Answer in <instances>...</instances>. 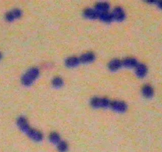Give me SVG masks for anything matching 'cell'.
Masks as SVG:
<instances>
[{
    "mask_svg": "<svg viewBox=\"0 0 162 152\" xmlns=\"http://www.w3.org/2000/svg\"><path fill=\"white\" fill-rule=\"evenodd\" d=\"M39 74H40V70L37 67H33V68L30 69L24 75L22 76V84L26 86H31L33 84V82L37 79Z\"/></svg>",
    "mask_w": 162,
    "mask_h": 152,
    "instance_id": "6da1fadb",
    "label": "cell"
},
{
    "mask_svg": "<svg viewBox=\"0 0 162 152\" xmlns=\"http://www.w3.org/2000/svg\"><path fill=\"white\" fill-rule=\"evenodd\" d=\"M91 105L94 108H107L111 106V102L107 98H94L91 100Z\"/></svg>",
    "mask_w": 162,
    "mask_h": 152,
    "instance_id": "7a4b0ae2",
    "label": "cell"
},
{
    "mask_svg": "<svg viewBox=\"0 0 162 152\" xmlns=\"http://www.w3.org/2000/svg\"><path fill=\"white\" fill-rule=\"evenodd\" d=\"M110 106L115 111L119 112V113H124L127 109V104L121 101H114L111 103Z\"/></svg>",
    "mask_w": 162,
    "mask_h": 152,
    "instance_id": "3957f363",
    "label": "cell"
},
{
    "mask_svg": "<svg viewBox=\"0 0 162 152\" xmlns=\"http://www.w3.org/2000/svg\"><path fill=\"white\" fill-rule=\"evenodd\" d=\"M27 135L33 140L37 141V142L41 141L43 139V138H44L43 134L40 131H38L37 129H33V128H30V130L27 132Z\"/></svg>",
    "mask_w": 162,
    "mask_h": 152,
    "instance_id": "277c9868",
    "label": "cell"
},
{
    "mask_svg": "<svg viewBox=\"0 0 162 152\" xmlns=\"http://www.w3.org/2000/svg\"><path fill=\"white\" fill-rule=\"evenodd\" d=\"M22 12L21 10L19 9H14L11 11L8 12L6 14V19L8 21V22H12L14 19L19 18L22 16Z\"/></svg>",
    "mask_w": 162,
    "mask_h": 152,
    "instance_id": "5b68a950",
    "label": "cell"
},
{
    "mask_svg": "<svg viewBox=\"0 0 162 152\" xmlns=\"http://www.w3.org/2000/svg\"><path fill=\"white\" fill-rule=\"evenodd\" d=\"M112 15H113V19L116 21H123L125 18V12L121 7H119V6L115 8Z\"/></svg>",
    "mask_w": 162,
    "mask_h": 152,
    "instance_id": "8992f818",
    "label": "cell"
},
{
    "mask_svg": "<svg viewBox=\"0 0 162 152\" xmlns=\"http://www.w3.org/2000/svg\"><path fill=\"white\" fill-rule=\"evenodd\" d=\"M17 124H18L19 128L22 130V132H26V133H27L28 131L30 130V125H29V123H28L27 120H26L25 117H19V118L18 119V121H17Z\"/></svg>",
    "mask_w": 162,
    "mask_h": 152,
    "instance_id": "52a82bcc",
    "label": "cell"
},
{
    "mask_svg": "<svg viewBox=\"0 0 162 152\" xmlns=\"http://www.w3.org/2000/svg\"><path fill=\"white\" fill-rule=\"evenodd\" d=\"M84 15L85 18L90 19H96L97 18H99V14L100 12H98L97 10H93L92 8H88L85 9L84 10Z\"/></svg>",
    "mask_w": 162,
    "mask_h": 152,
    "instance_id": "ba28073f",
    "label": "cell"
},
{
    "mask_svg": "<svg viewBox=\"0 0 162 152\" xmlns=\"http://www.w3.org/2000/svg\"><path fill=\"white\" fill-rule=\"evenodd\" d=\"M95 59V56L92 52H87V53L83 54L82 56H81L79 59V61L83 63H88L93 62Z\"/></svg>",
    "mask_w": 162,
    "mask_h": 152,
    "instance_id": "9c48e42d",
    "label": "cell"
},
{
    "mask_svg": "<svg viewBox=\"0 0 162 152\" xmlns=\"http://www.w3.org/2000/svg\"><path fill=\"white\" fill-rule=\"evenodd\" d=\"M146 73H147V67L146 65L142 64V63H138V65L136 66L137 75L140 78H142L146 75Z\"/></svg>",
    "mask_w": 162,
    "mask_h": 152,
    "instance_id": "30bf717a",
    "label": "cell"
},
{
    "mask_svg": "<svg viewBox=\"0 0 162 152\" xmlns=\"http://www.w3.org/2000/svg\"><path fill=\"white\" fill-rule=\"evenodd\" d=\"M122 64L127 67H136V66L138 65V62L134 58H127L122 62Z\"/></svg>",
    "mask_w": 162,
    "mask_h": 152,
    "instance_id": "8fae6325",
    "label": "cell"
},
{
    "mask_svg": "<svg viewBox=\"0 0 162 152\" xmlns=\"http://www.w3.org/2000/svg\"><path fill=\"white\" fill-rule=\"evenodd\" d=\"M99 18L101 20H102L103 22H112L113 20L112 14L108 11L101 12L99 14Z\"/></svg>",
    "mask_w": 162,
    "mask_h": 152,
    "instance_id": "7c38bea8",
    "label": "cell"
},
{
    "mask_svg": "<svg viewBox=\"0 0 162 152\" xmlns=\"http://www.w3.org/2000/svg\"><path fill=\"white\" fill-rule=\"evenodd\" d=\"M122 65V61L119 59H113L109 63V68L111 70H117L121 67Z\"/></svg>",
    "mask_w": 162,
    "mask_h": 152,
    "instance_id": "4fadbf2b",
    "label": "cell"
},
{
    "mask_svg": "<svg viewBox=\"0 0 162 152\" xmlns=\"http://www.w3.org/2000/svg\"><path fill=\"white\" fill-rule=\"evenodd\" d=\"M79 59L75 56H72L66 60V65L69 67H74L79 63Z\"/></svg>",
    "mask_w": 162,
    "mask_h": 152,
    "instance_id": "5bb4252c",
    "label": "cell"
},
{
    "mask_svg": "<svg viewBox=\"0 0 162 152\" xmlns=\"http://www.w3.org/2000/svg\"><path fill=\"white\" fill-rule=\"evenodd\" d=\"M142 94L146 98H151L153 95V89L152 88V86L149 85L144 86L142 87Z\"/></svg>",
    "mask_w": 162,
    "mask_h": 152,
    "instance_id": "9a60e30c",
    "label": "cell"
},
{
    "mask_svg": "<svg viewBox=\"0 0 162 152\" xmlns=\"http://www.w3.org/2000/svg\"><path fill=\"white\" fill-rule=\"evenodd\" d=\"M110 6L108 2H97L96 4V10L98 12H105L108 11Z\"/></svg>",
    "mask_w": 162,
    "mask_h": 152,
    "instance_id": "2e32d148",
    "label": "cell"
},
{
    "mask_svg": "<svg viewBox=\"0 0 162 152\" xmlns=\"http://www.w3.org/2000/svg\"><path fill=\"white\" fill-rule=\"evenodd\" d=\"M49 139L54 144H58L61 141L60 136H59V134L56 133V132H52V133H51V135H50L49 136Z\"/></svg>",
    "mask_w": 162,
    "mask_h": 152,
    "instance_id": "e0dca14e",
    "label": "cell"
},
{
    "mask_svg": "<svg viewBox=\"0 0 162 152\" xmlns=\"http://www.w3.org/2000/svg\"><path fill=\"white\" fill-rule=\"evenodd\" d=\"M63 79L61 78H59V77H55V78H54L53 80H52V85H53L54 87L59 88L63 86Z\"/></svg>",
    "mask_w": 162,
    "mask_h": 152,
    "instance_id": "ac0fdd59",
    "label": "cell"
},
{
    "mask_svg": "<svg viewBox=\"0 0 162 152\" xmlns=\"http://www.w3.org/2000/svg\"><path fill=\"white\" fill-rule=\"evenodd\" d=\"M57 145L58 150H59V152H66L67 149H68V145L64 141H60Z\"/></svg>",
    "mask_w": 162,
    "mask_h": 152,
    "instance_id": "d6986e66",
    "label": "cell"
},
{
    "mask_svg": "<svg viewBox=\"0 0 162 152\" xmlns=\"http://www.w3.org/2000/svg\"><path fill=\"white\" fill-rule=\"evenodd\" d=\"M157 5H158L159 7L162 8V1H160V2H157Z\"/></svg>",
    "mask_w": 162,
    "mask_h": 152,
    "instance_id": "ffe728a7",
    "label": "cell"
},
{
    "mask_svg": "<svg viewBox=\"0 0 162 152\" xmlns=\"http://www.w3.org/2000/svg\"><path fill=\"white\" fill-rule=\"evenodd\" d=\"M1 58H2V55H1V53H0V59H1Z\"/></svg>",
    "mask_w": 162,
    "mask_h": 152,
    "instance_id": "44dd1931",
    "label": "cell"
}]
</instances>
